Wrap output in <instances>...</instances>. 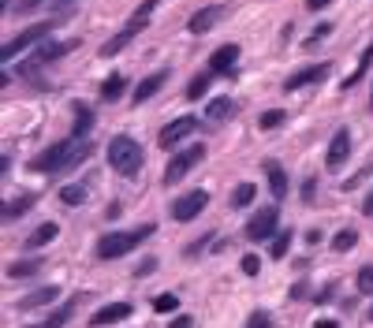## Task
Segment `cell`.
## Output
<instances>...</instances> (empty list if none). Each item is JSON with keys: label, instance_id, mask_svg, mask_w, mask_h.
<instances>
[{"label": "cell", "instance_id": "obj_36", "mask_svg": "<svg viewBox=\"0 0 373 328\" xmlns=\"http://www.w3.org/2000/svg\"><path fill=\"white\" fill-rule=\"evenodd\" d=\"M247 328H269V313L254 310V313H250V321H247Z\"/></svg>", "mask_w": 373, "mask_h": 328}, {"label": "cell", "instance_id": "obj_31", "mask_svg": "<svg viewBox=\"0 0 373 328\" xmlns=\"http://www.w3.org/2000/svg\"><path fill=\"white\" fill-rule=\"evenodd\" d=\"M60 202H64V205H82V202H86V191H82V187H64V191H60Z\"/></svg>", "mask_w": 373, "mask_h": 328}, {"label": "cell", "instance_id": "obj_10", "mask_svg": "<svg viewBox=\"0 0 373 328\" xmlns=\"http://www.w3.org/2000/svg\"><path fill=\"white\" fill-rule=\"evenodd\" d=\"M205 205H210V194L205 191H191V194H180V198L172 202V216L180 224H186V221H194V216H198Z\"/></svg>", "mask_w": 373, "mask_h": 328}, {"label": "cell", "instance_id": "obj_24", "mask_svg": "<svg viewBox=\"0 0 373 328\" xmlns=\"http://www.w3.org/2000/svg\"><path fill=\"white\" fill-rule=\"evenodd\" d=\"M34 202H38V194H23V198L8 202V205H4V221H15V216H23Z\"/></svg>", "mask_w": 373, "mask_h": 328}, {"label": "cell", "instance_id": "obj_16", "mask_svg": "<svg viewBox=\"0 0 373 328\" xmlns=\"http://www.w3.org/2000/svg\"><path fill=\"white\" fill-rule=\"evenodd\" d=\"M221 15H224V8H202V12H194L191 15V23H186V30L191 34H205V30H213L217 23H221Z\"/></svg>", "mask_w": 373, "mask_h": 328}, {"label": "cell", "instance_id": "obj_41", "mask_svg": "<svg viewBox=\"0 0 373 328\" xmlns=\"http://www.w3.org/2000/svg\"><path fill=\"white\" fill-rule=\"evenodd\" d=\"M168 328H191V317H175V321Z\"/></svg>", "mask_w": 373, "mask_h": 328}, {"label": "cell", "instance_id": "obj_5", "mask_svg": "<svg viewBox=\"0 0 373 328\" xmlns=\"http://www.w3.org/2000/svg\"><path fill=\"white\" fill-rule=\"evenodd\" d=\"M79 45V41H45V45H38L34 52H30V57L19 64V68L12 71V75H38L41 68H45V64H52V60H60V57H68V52Z\"/></svg>", "mask_w": 373, "mask_h": 328}, {"label": "cell", "instance_id": "obj_34", "mask_svg": "<svg viewBox=\"0 0 373 328\" xmlns=\"http://www.w3.org/2000/svg\"><path fill=\"white\" fill-rule=\"evenodd\" d=\"M328 34H332V23H317V27H314V34L306 38V49H314L317 41H321V38H328Z\"/></svg>", "mask_w": 373, "mask_h": 328}, {"label": "cell", "instance_id": "obj_33", "mask_svg": "<svg viewBox=\"0 0 373 328\" xmlns=\"http://www.w3.org/2000/svg\"><path fill=\"white\" fill-rule=\"evenodd\" d=\"M288 246H291V232H280L277 239H272V258H284Z\"/></svg>", "mask_w": 373, "mask_h": 328}, {"label": "cell", "instance_id": "obj_13", "mask_svg": "<svg viewBox=\"0 0 373 328\" xmlns=\"http://www.w3.org/2000/svg\"><path fill=\"white\" fill-rule=\"evenodd\" d=\"M235 60H239V45H221L210 57V75H217V79H221V75H228V79H235Z\"/></svg>", "mask_w": 373, "mask_h": 328}, {"label": "cell", "instance_id": "obj_4", "mask_svg": "<svg viewBox=\"0 0 373 328\" xmlns=\"http://www.w3.org/2000/svg\"><path fill=\"white\" fill-rule=\"evenodd\" d=\"M157 4H161V0H142V4L135 8V15L127 19V27L119 30L116 38H108V41H105L101 57H116L119 49H127V41H131V38H138L142 30H146V23H149V15H153V8H157Z\"/></svg>", "mask_w": 373, "mask_h": 328}, {"label": "cell", "instance_id": "obj_20", "mask_svg": "<svg viewBox=\"0 0 373 328\" xmlns=\"http://www.w3.org/2000/svg\"><path fill=\"white\" fill-rule=\"evenodd\" d=\"M370 64H373V41H370V45H366V52H362V57H358V64H355V71H351V75H347V79H344V90H351V86H358L362 79H366Z\"/></svg>", "mask_w": 373, "mask_h": 328}, {"label": "cell", "instance_id": "obj_22", "mask_svg": "<svg viewBox=\"0 0 373 328\" xmlns=\"http://www.w3.org/2000/svg\"><path fill=\"white\" fill-rule=\"evenodd\" d=\"M94 131V112L86 105H75V127H71V138H86Z\"/></svg>", "mask_w": 373, "mask_h": 328}, {"label": "cell", "instance_id": "obj_30", "mask_svg": "<svg viewBox=\"0 0 373 328\" xmlns=\"http://www.w3.org/2000/svg\"><path fill=\"white\" fill-rule=\"evenodd\" d=\"M280 124H284V112H280V108H269V112L258 116V127H261V131H272V127H280Z\"/></svg>", "mask_w": 373, "mask_h": 328}, {"label": "cell", "instance_id": "obj_37", "mask_svg": "<svg viewBox=\"0 0 373 328\" xmlns=\"http://www.w3.org/2000/svg\"><path fill=\"white\" fill-rule=\"evenodd\" d=\"M258 269H261L258 254H247V258H243V272H247V276H258Z\"/></svg>", "mask_w": 373, "mask_h": 328}, {"label": "cell", "instance_id": "obj_3", "mask_svg": "<svg viewBox=\"0 0 373 328\" xmlns=\"http://www.w3.org/2000/svg\"><path fill=\"white\" fill-rule=\"evenodd\" d=\"M108 164H112L124 179H135L142 172V146L135 138H127V135H116L112 142H108Z\"/></svg>", "mask_w": 373, "mask_h": 328}, {"label": "cell", "instance_id": "obj_35", "mask_svg": "<svg viewBox=\"0 0 373 328\" xmlns=\"http://www.w3.org/2000/svg\"><path fill=\"white\" fill-rule=\"evenodd\" d=\"M175 306H180V299H175V295H157V299H153V310H161V313L175 310Z\"/></svg>", "mask_w": 373, "mask_h": 328}, {"label": "cell", "instance_id": "obj_39", "mask_svg": "<svg viewBox=\"0 0 373 328\" xmlns=\"http://www.w3.org/2000/svg\"><path fill=\"white\" fill-rule=\"evenodd\" d=\"M153 269H157V261H153V258L142 261V265H138V276H146V272H153Z\"/></svg>", "mask_w": 373, "mask_h": 328}, {"label": "cell", "instance_id": "obj_6", "mask_svg": "<svg viewBox=\"0 0 373 328\" xmlns=\"http://www.w3.org/2000/svg\"><path fill=\"white\" fill-rule=\"evenodd\" d=\"M60 19H64V15H60ZM60 19H45V23H34V27H27L23 34H15V38L4 45V49H0V60L8 64V60H15L19 52H23V49H30V45L38 49V41H45V38L52 34V30H57V23H60Z\"/></svg>", "mask_w": 373, "mask_h": 328}, {"label": "cell", "instance_id": "obj_17", "mask_svg": "<svg viewBox=\"0 0 373 328\" xmlns=\"http://www.w3.org/2000/svg\"><path fill=\"white\" fill-rule=\"evenodd\" d=\"M124 317H131V302H108V306H101L94 317H90V325H116V321H124Z\"/></svg>", "mask_w": 373, "mask_h": 328}, {"label": "cell", "instance_id": "obj_32", "mask_svg": "<svg viewBox=\"0 0 373 328\" xmlns=\"http://www.w3.org/2000/svg\"><path fill=\"white\" fill-rule=\"evenodd\" d=\"M355 288H358V295H373V265H366V269L358 272Z\"/></svg>", "mask_w": 373, "mask_h": 328}, {"label": "cell", "instance_id": "obj_15", "mask_svg": "<svg viewBox=\"0 0 373 328\" xmlns=\"http://www.w3.org/2000/svg\"><path fill=\"white\" fill-rule=\"evenodd\" d=\"M164 82H168V71H153V75H146V79H142V82L135 86V94H131V101H135V105H146V101H149V97L161 90Z\"/></svg>", "mask_w": 373, "mask_h": 328}, {"label": "cell", "instance_id": "obj_1", "mask_svg": "<svg viewBox=\"0 0 373 328\" xmlns=\"http://www.w3.org/2000/svg\"><path fill=\"white\" fill-rule=\"evenodd\" d=\"M90 153H94V138H64L57 142V146H49V149H41L34 161H30V168L34 172H71V168H79L82 161H90Z\"/></svg>", "mask_w": 373, "mask_h": 328}, {"label": "cell", "instance_id": "obj_46", "mask_svg": "<svg viewBox=\"0 0 373 328\" xmlns=\"http://www.w3.org/2000/svg\"><path fill=\"white\" fill-rule=\"evenodd\" d=\"M370 97H373V94H370Z\"/></svg>", "mask_w": 373, "mask_h": 328}, {"label": "cell", "instance_id": "obj_23", "mask_svg": "<svg viewBox=\"0 0 373 328\" xmlns=\"http://www.w3.org/2000/svg\"><path fill=\"white\" fill-rule=\"evenodd\" d=\"M57 232H60V224H38L34 232H30V239H27V250H38V246L52 243V239H57Z\"/></svg>", "mask_w": 373, "mask_h": 328}, {"label": "cell", "instance_id": "obj_26", "mask_svg": "<svg viewBox=\"0 0 373 328\" xmlns=\"http://www.w3.org/2000/svg\"><path fill=\"white\" fill-rule=\"evenodd\" d=\"M254 194H258L254 183H239V187L232 191V205H235V209H247V205L254 202Z\"/></svg>", "mask_w": 373, "mask_h": 328}, {"label": "cell", "instance_id": "obj_42", "mask_svg": "<svg viewBox=\"0 0 373 328\" xmlns=\"http://www.w3.org/2000/svg\"><path fill=\"white\" fill-rule=\"evenodd\" d=\"M362 213H366V216H373V194H370L366 202H362Z\"/></svg>", "mask_w": 373, "mask_h": 328}, {"label": "cell", "instance_id": "obj_38", "mask_svg": "<svg viewBox=\"0 0 373 328\" xmlns=\"http://www.w3.org/2000/svg\"><path fill=\"white\" fill-rule=\"evenodd\" d=\"M332 4V0H306V8H310V12H321V8H328Z\"/></svg>", "mask_w": 373, "mask_h": 328}, {"label": "cell", "instance_id": "obj_21", "mask_svg": "<svg viewBox=\"0 0 373 328\" xmlns=\"http://www.w3.org/2000/svg\"><path fill=\"white\" fill-rule=\"evenodd\" d=\"M127 94V75H108L101 82V101H119Z\"/></svg>", "mask_w": 373, "mask_h": 328}, {"label": "cell", "instance_id": "obj_44", "mask_svg": "<svg viewBox=\"0 0 373 328\" xmlns=\"http://www.w3.org/2000/svg\"><path fill=\"white\" fill-rule=\"evenodd\" d=\"M52 4H57V8H60V4H71V0H52Z\"/></svg>", "mask_w": 373, "mask_h": 328}, {"label": "cell", "instance_id": "obj_25", "mask_svg": "<svg viewBox=\"0 0 373 328\" xmlns=\"http://www.w3.org/2000/svg\"><path fill=\"white\" fill-rule=\"evenodd\" d=\"M213 79H217V75H210V71L194 75L191 86H186V97H191V101H198V97H205V90H210V82H213Z\"/></svg>", "mask_w": 373, "mask_h": 328}, {"label": "cell", "instance_id": "obj_19", "mask_svg": "<svg viewBox=\"0 0 373 328\" xmlns=\"http://www.w3.org/2000/svg\"><path fill=\"white\" fill-rule=\"evenodd\" d=\"M232 112H235V101H232V97H213V101L205 105V119H210V124H224Z\"/></svg>", "mask_w": 373, "mask_h": 328}, {"label": "cell", "instance_id": "obj_14", "mask_svg": "<svg viewBox=\"0 0 373 328\" xmlns=\"http://www.w3.org/2000/svg\"><path fill=\"white\" fill-rule=\"evenodd\" d=\"M261 168H265V179H269V191L272 198H288V172H284L280 161H261Z\"/></svg>", "mask_w": 373, "mask_h": 328}, {"label": "cell", "instance_id": "obj_29", "mask_svg": "<svg viewBox=\"0 0 373 328\" xmlns=\"http://www.w3.org/2000/svg\"><path fill=\"white\" fill-rule=\"evenodd\" d=\"M71 321V302L68 306H64V310L60 313H52L49 317V321H41V325H30V328H64V325H68Z\"/></svg>", "mask_w": 373, "mask_h": 328}, {"label": "cell", "instance_id": "obj_9", "mask_svg": "<svg viewBox=\"0 0 373 328\" xmlns=\"http://www.w3.org/2000/svg\"><path fill=\"white\" fill-rule=\"evenodd\" d=\"M277 224H280L277 205H265V209H258L254 216H250V224H247V239H254V243H261V239L277 235Z\"/></svg>", "mask_w": 373, "mask_h": 328}, {"label": "cell", "instance_id": "obj_7", "mask_svg": "<svg viewBox=\"0 0 373 328\" xmlns=\"http://www.w3.org/2000/svg\"><path fill=\"white\" fill-rule=\"evenodd\" d=\"M202 157H205V146H202V142H194V146H186L183 153H175V157L168 161V168H164V183H168V187H175V183H180Z\"/></svg>", "mask_w": 373, "mask_h": 328}, {"label": "cell", "instance_id": "obj_8", "mask_svg": "<svg viewBox=\"0 0 373 328\" xmlns=\"http://www.w3.org/2000/svg\"><path fill=\"white\" fill-rule=\"evenodd\" d=\"M198 127H202V124H198V119H194V116H180V119H172V124L161 131V135H157V142H161L164 149H175L183 138L198 135Z\"/></svg>", "mask_w": 373, "mask_h": 328}, {"label": "cell", "instance_id": "obj_28", "mask_svg": "<svg viewBox=\"0 0 373 328\" xmlns=\"http://www.w3.org/2000/svg\"><path fill=\"white\" fill-rule=\"evenodd\" d=\"M358 243V232H351V228H344V232H336V239H332V250H339V254H344V250H351Z\"/></svg>", "mask_w": 373, "mask_h": 328}, {"label": "cell", "instance_id": "obj_2", "mask_svg": "<svg viewBox=\"0 0 373 328\" xmlns=\"http://www.w3.org/2000/svg\"><path fill=\"white\" fill-rule=\"evenodd\" d=\"M153 232H157V224H142L138 232H108V235L97 239V258H101V261L124 258V254H131V250L142 243V239H149Z\"/></svg>", "mask_w": 373, "mask_h": 328}, {"label": "cell", "instance_id": "obj_45", "mask_svg": "<svg viewBox=\"0 0 373 328\" xmlns=\"http://www.w3.org/2000/svg\"><path fill=\"white\" fill-rule=\"evenodd\" d=\"M370 321H373V306H370Z\"/></svg>", "mask_w": 373, "mask_h": 328}, {"label": "cell", "instance_id": "obj_40", "mask_svg": "<svg viewBox=\"0 0 373 328\" xmlns=\"http://www.w3.org/2000/svg\"><path fill=\"white\" fill-rule=\"evenodd\" d=\"M34 4H41V0H19V4H15V12H30Z\"/></svg>", "mask_w": 373, "mask_h": 328}, {"label": "cell", "instance_id": "obj_11", "mask_svg": "<svg viewBox=\"0 0 373 328\" xmlns=\"http://www.w3.org/2000/svg\"><path fill=\"white\" fill-rule=\"evenodd\" d=\"M325 75H332V64H310V68H299L295 75H288V82H284V90L295 94V90H302V86H314V82H321Z\"/></svg>", "mask_w": 373, "mask_h": 328}, {"label": "cell", "instance_id": "obj_27", "mask_svg": "<svg viewBox=\"0 0 373 328\" xmlns=\"http://www.w3.org/2000/svg\"><path fill=\"white\" fill-rule=\"evenodd\" d=\"M38 269H41V261H38V258H30V261H15V265H8V276L27 280V276H34Z\"/></svg>", "mask_w": 373, "mask_h": 328}, {"label": "cell", "instance_id": "obj_12", "mask_svg": "<svg viewBox=\"0 0 373 328\" xmlns=\"http://www.w3.org/2000/svg\"><path fill=\"white\" fill-rule=\"evenodd\" d=\"M351 157V131L347 127H339L332 142H328V153H325V164H328V172H336V168H344Z\"/></svg>", "mask_w": 373, "mask_h": 328}, {"label": "cell", "instance_id": "obj_43", "mask_svg": "<svg viewBox=\"0 0 373 328\" xmlns=\"http://www.w3.org/2000/svg\"><path fill=\"white\" fill-rule=\"evenodd\" d=\"M314 328H336V321H317Z\"/></svg>", "mask_w": 373, "mask_h": 328}, {"label": "cell", "instance_id": "obj_18", "mask_svg": "<svg viewBox=\"0 0 373 328\" xmlns=\"http://www.w3.org/2000/svg\"><path fill=\"white\" fill-rule=\"evenodd\" d=\"M60 299V291L57 288H38V291H30L19 299V310H38V306H49V302H57Z\"/></svg>", "mask_w": 373, "mask_h": 328}]
</instances>
